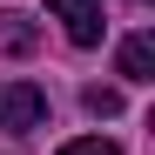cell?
Listing matches in <instances>:
<instances>
[{"label": "cell", "instance_id": "5b68a950", "mask_svg": "<svg viewBox=\"0 0 155 155\" xmlns=\"http://www.w3.org/2000/svg\"><path fill=\"white\" fill-rule=\"evenodd\" d=\"M81 101H88V115H101V121H108V115H121V88H88Z\"/></svg>", "mask_w": 155, "mask_h": 155}, {"label": "cell", "instance_id": "8992f818", "mask_svg": "<svg viewBox=\"0 0 155 155\" xmlns=\"http://www.w3.org/2000/svg\"><path fill=\"white\" fill-rule=\"evenodd\" d=\"M61 155H121V148H115L108 135H81V142H68Z\"/></svg>", "mask_w": 155, "mask_h": 155}, {"label": "cell", "instance_id": "277c9868", "mask_svg": "<svg viewBox=\"0 0 155 155\" xmlns=\"http://www.w3.org/2000/svg\"><path fill=\"white\" fill-rule=\"evenodd\" d=\"M34 41H41V27H34V20L27 14H0V54H34Z\"/></svg>", "mask_w": 155, "mask_h": 155}, {"label": "cell", "instance_id": "6da1fadb", "mask_svg": "<svg viewBox=\"0 0 155 155\" xmlns=\"http://www.w3.org/2000/svg\"><path fill=\"white\" fill-rule=\"evenodd\" d=\"M0 128L7 135H41L47 128V94L34 81H7L0 88Z\"/></svg>", "mask_w": 155, "mask_h": 155}, {"label": "cell", "instance_id": "3957f363", "mask_svg": "<svg viewBox=\"0 0 155 155\" xmlns=\"http://www.w3.org/2000/svg\"><path fill=\"white\" fill-rule=\"evenodd\" d=\"M115 68H121V81H155V41L148 34H128L121 54H115Z\"/></svg>", "mask_w": 155, "mask_h": 155}, {"label": "cell", "instance_id": "7a4b0ae2", "mask_svg": "<svg viewBox=\"0 0 155 155\" xmlns=\"http://www.w3.org/2000/svg\"><path fill=\"white\" fill-rule=\"evenodd\" d=\"M47 14L68 27V41H74V47H94V41H101V27H108V20H101V0H47Z\"/></svg>", "mask_w": 155, "mask_h": 155}]
</instances>
